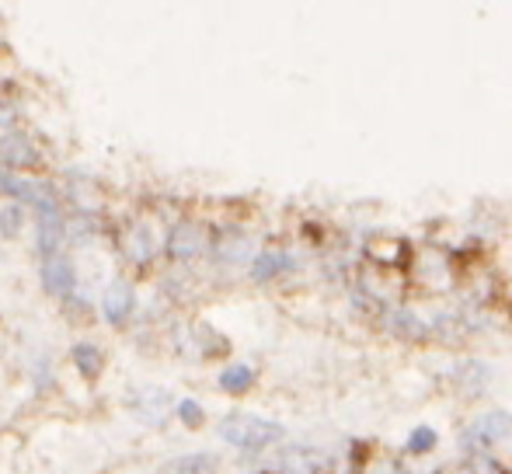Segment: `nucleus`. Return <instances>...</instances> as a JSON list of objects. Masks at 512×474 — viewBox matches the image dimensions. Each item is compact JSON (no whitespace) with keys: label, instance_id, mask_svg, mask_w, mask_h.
Segmentation results:
<instances>
[{"label":"nucleus","instance_id":"obj_3","mask_svg":"<svg viewBox=\"0 0 512 474\" xmlns=\"http://www.w3.org/2000/svg\"><path fill=\"white\" fill-rule=\"evenodd\" d=\"M509 433H512V415L502 412V408H495V412H485L481 419H474L471 426L464 429L460 443H464L467 450H488L499 440H506Z\"/></svg>","mask_w":512,"mask_h":474},{"label":"nucleus","instance_id":"obj_17","mask_svg":"<svg viewBox=\"0 0 512 474\" xmlns=\"http://www.w3.org/2000/svg\"><path fill=\"white\" fill-rule=\"evenodd\" d=\"M175 415H178V422H182L185 429H199L206 422V412H203V405H199L196 398H182V401H178Z\"/></svg>","mask_w":512,"mask_h":474},{"label":"nucleus","instance_id":"obj_7","mask_svg":"<svg viewBox=\"0 0 512 474\" xmlns=\"http://www.w3.org/2000/svg\"><path fill=\"white\" fill-rule=\"evenodd\" d=\"M39 164V147L32 143V136L25 129H7L0 136V168L7 171H25Z\"/></svg>","mask_w":512,"mask_h":474},{"label":"nucleus","instance_id":"obj_14","mask_svg":"<svg viewBox=\"0 0 512 474\" xmlns=\"http://www.w3.org/2000/svg\"><path fill=\"white\" fill-rule=\"evenodd\" d=\"M161 474H220V461L213 454H182L175 461H168Z\"/></svg>","mask_w":512,"mask_h":474},{"label":"nucleus","instance_id":"obj_12","mask_svg":"<svg viewBox=\"0 0 512 474\" xmlns=\"http://www.w3.org/2000/svg\"><path fill=\"white\" fill-rule=\"evenodd\" d=\"M70 359H74L77 373H81L84 380H98L105 373V353H102V346H95V342H77Z\"/></svg>","mask_w":512,"mask_h":474},{"label":"nucleus","instance_id":"obj_15","mask_svg":"<svg viewBox=\"0 0 512 474\" xmlns=\"http://www.w3.org/2000/svg\"><path fill=\"white\" fill-rule=\"evenodd\" d=\"M251 387H255V370H251L248 363H234V366H227V370L220 373V391L234 394V398L248 394Z\"/></svg>","mask_w":512,"mask_h":474},{"label":"nucleus","instance_id":"obj_13","mask_svg":"<svg viewBox=\"0 0 512 474\" xmlns=\"http://www.w3.org/2000/svg\"><path fill=\"white\" fill-rule=\"evenodd\" d=\"M290 265H293V258L286 255V251H262V255L251 258V279H255V283H269V279L283 276Z\"/></svg>","mask_w":512,"mask_h":474},{"label":"nucleus","instance_id":"obj_19","mask_svg":"<svg viewBox=\"0 0 512 474\" xmlns=\"http://www.w3.org/2000/svg\"><path fill=\"white\" fill-rule=\"evenodd\" d=\"M32 380H35V391H49L53 387V366H49V359H39V370H32Z\"/></svg>","mask_w":512,"mask_h":474},{"label":"nucleus","instance_id":"obj_9","mask_svg":"<svg viewBox=\"0 0 512 474\" xmlns=\"http://www.w3.org/2000/svg\"><path fill=\"white\" fill-rule=\"evenodd\" d=\"M136 307H140V297L129 283H112L102 297V318L108 321L112 328H126L133 321Z\"/></svg>","mask_w":512,"mask_h":474},{"label":"nucleus","instance_id":"obj_2","mask_svg":"<svg viewBox=\"0 0 512 474\" xmlns=\"http://www.w3.org/2000/svg\"><path fill=\"white\" fill-rule=\"evenodd\" d=\"M164 251H168V258H175L182 265L196 262V258H203L209 251L206 227L199 220H178V224H171L168 237H164Z\"/></svg>","mask_w":512,"mask_h":474},{"label":"nucleus","instance_id":"obj_16","mask_svg":"<svg viewBox=\"0 0 512 474\" xmlns=\"http://www.w3.org/2000/svg\"><path fill=\"white\" fill-rule=\"evenodd\" d=\"M25 224H28V210L21 203H7L4 210H0V237H4V241L21 237Z\"/></svg>","mask_w":512,"mask_h":474},{"label":"nucleus","instance_id":"obj_5","mask_svg":"<svg viewBox=\"0 0 512 474\" xmlns=\"http://www.w3.org/2000/svg\"><path fill=\"white\" fill-rule=\"evenodd\" d=\"M63 244H67V213H63V206L56 203L35 213V248H39V258L60 255Z\"/></svg>","mask_w":512,"mask_h":474},{"label":"nucleus","instance_id":"obj_10","mask_svg":"<svg viewBox=\"0 0 512 474\" xmlns=\"http://www.w3.org/2000/svg\"><path fill=\"white\" fill-rule=\"evenodd\" d=\"M209 255L220 265H241L251 258V237L237 231V227H227V231L209 237Z\"/></svg>","mask_w":512,"mask_h":474},{"label":"nucleus","instance_id":"obj_4","mask_svg":"<svg viewBox=\"0 0 512 474\" xmlns=\"http://www.w3.org/2000/svg\"><path fill=\"white\" fill-rule=\"evenodd\" d=\"M39 279H42V290L53 300H70L77 293V269L63 251L60 255L39 258Z\"/></svg>","mask_w":512,"mask_h":474},{"label":"nucleus","instance_id":"obj_18","mask_svg":"<svg viewBox=\"0 0 512 474\" xmlns=\"http://www.w3.org/2000/svg\"><path fill=\"white\" fill-rule=\"evenodd\" d=\"M432 447H436V429L418 426L415 433L408 436V454H429Z\"/></svg>","mask_w":512,"mask_h":474},{"label":"nucleus","instance_id":"obj_1","mask_svg":"<svg viewBox=\"0 0 512 474\" xmlns=\"http://www.w3.org/2000/svg\"><path fill=\"white\" fill-rule=\"evenodd\" d=\"M216 433H220V440L227 443V447L241 450V454H262V450L283 443L286 429L272 419H262V415L234 412V415H227V419H220Z\"/></svg>","mask_w":512,"mask_h":474},{"label":"nucleus","instance_id":"obj_8","mask_svg":"<svg viewBox=\"0 0 512 474\" xmlns=\"http://www.w3.org/2000/svg\"><path fill=\"white\" fill-rule=\"evenodd\" d=\"M328 464V454L314 447H283L272 461V474H324Z\"/></svg>","mask_w":512,"mask_h":474},{"label":"nucleus","instance_id":"obj_11","mask_svg":"<svg viewBox=\"0 0 512 474\" xmlns=\"http://www.w3.org/2000/svg\"><path fill=\"white\" fill-rule=\"evenodd\" d=\"M122 251H126L129 262L140 265V269L154 265V258H157V237H154V231H150L143 220H136V224L129 227L126 234H122Z\"/></svg>","mask_w":512,"mask_h":474},{"label":"nucleus","instance_id":"obj_6","mask_svg":"<svg viewBox=\"0 0 512 474\" xmlns=\"http://www.w3.org/2000/svg\"><path fill=\"white\" fill-rule=\"evenodd\" d=\"M129 408L147 426H164V419L175 412L171 408V394L164 387H136V391H129Z\"/></svg>","mask_w":512,"mask_h":474}]
</instances>
